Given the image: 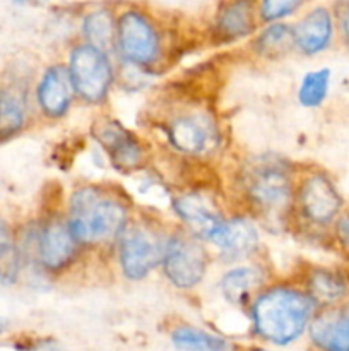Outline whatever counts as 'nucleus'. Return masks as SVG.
<instances>
[{"instance_id": "obj_4", "label": "nucleus", "mask_w": 349, "mask_h": 351, "mask_svg": "<svg viewBox=\"0 0 349 351\" xmlns=\"http://www.w3.org/2000/svg\"><path fill=\"white\" fill-rule=\"evenodd\" d=\"M16 233L24 269L31 266L43 276H64L84 254L68 228L64 209H48L34 221L16 226Z\"/></svg>"}, {"instance_id": "obj_6", "label": "nucleus", "mask_w": 349, "mask_h": 351, "mask_svg": "<svg viewBox=\"0 0 349 351\" xmlns=\"http://www.w3.org/2000/svg\"><path fill=\"white\" fill-rule=\"evenodd\" d=\"M166 146L177 156L202 161L216 154L221 146V129L209 110L198 106L173 108L161 120Z\"/></svg>"}, {"instance_id": "obj_19", "label": "nucleus", "mask_w": 349, "mask_h": 351, "mask_svg": "<svg viewBox=\"0 0 349 351\" xmlns=\"http://www.w3.org/2000/svg\"><path fill=\"white\" fill-rule=\"evenodd\" d=\"M300 285L317 304L318 311L348 302L346 298L349 297V278L339 269L313 266L305 271Z\"/></svg>"}, {"instance_id": "obj_24", "label": "nucleus", "mask_w": 349, "mask_h": 351, "mask_svg": "<svg viewBox=\"0 0 349 351\" xmlns=\"http://www.w3.org/2000/svg\"><path fill=\"white\" fill-rule=\"evenodd\" d=\"M24 271L16 226L0 211V287H14Z\"/></svg>"}, {"instance_id": "obj_16", "label": "nucleus", "mask_w": 349, "mask_h": 351, "mask_svg": "<svg viewBox=\"0 0 349 351\" xmlns=\"http://www.w3.org/2000/svg\"><path fill=\"white\" fill-rule=\"evenodd\" d=\"M315 351H349V304L320 308L307 331Z\"/></svg>"}, {"instance_id": "obj_8", "label": "nucleus", "mask_w": 349, "mask_h": 351, "mask_svg": "<svg viewBox=\"0 0 349 351\" xmlns=\"http://www.w3.org/2000/svg\"><path fill=\"white\" fill-rule=\"evenodd\" d=\"M65 64L79 101L88 106H101L108 101L116 82L112 55L81 41L70 48Z\"/></svg>"}, {"instance_id": "obj_1", "label": "nucleus", "mask_w": 349, "mask_h": 351, "mask_svg": "<svg viewBox=\"0 0 349 351\" xmlns=\"http://www.w3.org/2000/svg\"><path fill=\"white\" fill-rule=\"evenodd\" d=\"M298 170L274 154L253 156L236 171L235 187L240 211L269 230H284L293 223Z\"/></svg>"}, {"instance_id": "obj_23", "label": "nucleus", "mask_w": 349, "mask_h": 351, "mask_svg": "<svg viewBox=\"0 0 349 351\" xmlns=\"http://www.w3.org/2000/svg\"><path fill=\"white\" fill-rule=\"evenodd\" d=\"M84 43L92 45L106 53H115L116 40V16L112 9L98 7L84 16L81 24Z\"/></svg>"}, {"instance_id": "obj_30", "label": "nucleus", "mask_w": 349, "mask_h": 351, "mask_svg": "<svg viewBox=\"0 0 349 351\" xmlns=\"http://www.w3.org/2000/svg\"><path fill=\"white\" fill-rule=\"evenodd\" d=\"M240 351H272V350L266 348V346L262 345H250V346H245V348H240Z\"/></svg>"}, {"instance_id": "obj_14", "label": "nucleus", "mask_w": 349, "mask_h": 351, "mask_svg": "<svg viewBox=\"0 0 349 351\" xmlns=\"http://www.w3.org/2000/svg\"><path fill=\"white\" fill-rule=\"evenodd\" d=\"M209 243L216 247L224 263H245L255 256L260 247L259 223L242 211L228 215Z\"/></svg>"}, {"instance_id": "obj_22", "label": "nucleus", "mask_w": 349, "mask_h": 351, "mask_svg": "<svg viewBox=\"0 0 349 351\" xmlns=\"http://www.w3.org/2000/svg\"><path fill=\"white\" fill-rule=\"evenodd\" d=\"M253 53L263 60H279L294 51L293 26L286 23H270L255 33L252 40Z\"/></svg>"}, {"instance_id": "obj_26", "label": "nucleus", "mask_w": 349, "mask_h": 351, "mask_svg": "<svg viewBox=\"0 0 349 351\" xmlns=\"http://www.w3.org/2000/svg\"><path fill=\"white\" fill-rule=\"evenodd\" d=\"M307 3V0H260L259 17L262 23H281Z\"/></svg>"}, {"instance_id": "obj_3", "label": "nucleus", "mask_w": 349, "mask_h": 351, "mask_svg": "<svg viewBox=\"0 0 349 351\" xmlns=\"http://www.w3.org/2000/svg\"><path fill=\"white\" fill-rule=\"evenodd\" d=\"M246 308L253 336L272 346L298 341L318 312L303 287L291 281L267 283Z\"/></svg>"}, {"instance_id": "obj_29", "label": "nucleus", "mask_w": 349, "mask_h": 351, "mask_svg": "<svg viewBox=\"0 0 349 351\" xmlns=\"http://www.w3.org/2000/svg\"><path fill=\"white\" fill-rule=\"evenodd\" d=\"M9 329H10V321L7 317H2V315H0V335L7 332Z\"/></svg>"}, {"instance_id": "obj_9", "label": "nucleus", "mask_w": 349, "mask_h": 351, "mask_svg": "<svg viewBox=\"0 0 349 351\" xmlns=\"http://www.w3.org/2000/svg\"><path fill=\"white\" fill-rule=\"evenodd\" d=\"M342 213V197L327 173L307 170L298 173L294 189L293 221L322 230L335 225Z\"/></svg>"}, {"instance_id": "obj_5", "label": "nucleus", "mask_w": 349, "mask_h": 351, "mask_svg": "<svg viewBox=\"0 0 349 351\" xmlns=\"http://www.w3.org/2000/svg\"><path fill=\"white\" fill-rule=\"evenodd\" d=\"M171 230L149 213H133L113 249L120 274L135 283L159 269Z\"/></svg>"}, {"instance_id": "obj_12", "label": "nucleus", "mask_w": 349, "mask_h": 351, "mask_svg": "<svg viewBox=\"0 0 349 351\" xmlns=\"http://www.w3.org/2000/svg\"><path fill=\"white\" fill-rule=\"evenodd\" d=\"M170 208L177 216L180 228L205 243L211 242L214 233L228 216L214 195L202 189H187L177 192L171 195Z\"/></svg>"}, {"instance_id": "obj_2", "label": "nucleus", "mask_w": 349, "mask_h": 351, "mask_svg": "<svg viewBox=\"0 0 349 351\" xmlns=\"http://www.w3.org/2000/svg\"><path fill=\"white\" fill-rule=\"evenodd\" d=\"M65 218L82 252H113L120 233L133 215V204L122 189L82 184L65 202Z\"/></svg>"}, {"instance_id": "obj_28", "label": "nucleus", "mask_w": 349, "mask_h": 351, "mask_svg": "<svg viewBox=\"0 0 349 351\" xmlns=\"http://www.w3.org/2000/svg\"><path fill=\"white\" fill-rule=\"evenodd\" d=\"M335 26H337L339 38H341L342 45L349 50V0L342 2L335 10Z\"/></svg>"}, {"instance_id": "obj_21", "label": "nucleus", "mask_w": 349, "mask_h": 351, "mask_svg": "<svg viewBox=\"0 0 349 351\" xmlns=\"http://www.w3.org/2000/svg\"><path fill=\"white\" fill-rule=\"evenodd\" d=\"M174 351H240L231 339L194 324H178L170 331Z\"/></svg>"}, {"instance_id": "obj_11", "label": "nucleus", "mask_w": 349, "mask_h": 351, "mask_svg": "<svg viewBox=\"0 0 349 351\" xmlns=\"http://www.w3.org/2000/svg\"><path fill=\"white\" fill-rule=\"evenodd\" d=\"M91 136L105 151L109 165L122 175H137L147 170L151 151L146 141L122 122L112 117H101L91 125Z\"/></svg>"}, {"instance_id": "obj_10", "label": "nucleus", "mask_w": 349, "mask_h": 351, "mask_svg": "<svg viewBox=\"0 0 349 351\" xmlns=\"http://www.w3.org/2000/svg\"><path fill=\"white\" fill-rule=\"evenodd\" d=\"M211 254L202 240L195 239L180 226L171 230L161 273L168 283L180 291L195 290L207 276Z\"/></svg>"}, {"instance_id": "obj_25", "label": "nucleus", "mask_w": 349, "mask_h": 351, "mask_svg": "<svg viewBox=\"0 0 349 351\" xmlns=\"http://www.w3.org/2000/svg\"><path fill=\"white\" fill-rule=\"evenodd\" d=\"M332 72L331 69L322 67L315 71H308L300 79V84L296 89V99L303 108L315 110L320 108L327 99L331 91Z\"/></svg>"}, {"instance_id": "obj_7", "label": "nucleus", "mask_w": 349, "mask_h": 351, "mask_svg": "<svg viewBox=\"0 0 349 351\" xmlns=\"http://www.w3.org/2000/svg\"><path fill=\"white\" fill-rule=\"evenodd\" d=\"M115 53L123 65L154 72L164 57L157 24L144 10L125 9L116 16Z\"/></svg>"}, {"instance_id": "obj_27", "label": "nucleus", "mask_w": 349, "mask_h": 351, "mask_svg": "<svg viewBox=\"0 0 349 351\" xmlns=\"http://www.w3.org/2000/svg\"><path fill=\"white\" fill-rule=\"evenodd\" d=\"M16 351H65L53 338H26L16 343Z\"/></svg>"}, {"instance_id": "obj_15", "label": "nucleus", "mask_w": 349, "mask_h": 351, "mask_svg": "<svg viewBox=\"0 0 349 351\" xmlns=\"http://www.w3.org/2000/svg\"><path fill=\"white\" fill-rule=\"evenodd\" d=\"M33 91L16 75L0 77V144L26 132L33 119Z\"/></svg>"}, {"instance_id": "obj_17", "label": "nucleus", "mask_w": 349, "mask_h": 351, "mask_svg": "<svg viewBox=\"0 0 349 351\" xmlns=\"http://www.w3.org/2000/svg\"><path fill=\"white\" fill-rule=\"evenodd\" d=\"M257 0H228L214 17V38L221 43H236L257 33L259 24Z\"/></svg>"}, {"instance_id": "obj_20", "label": "nucleus", "mask_w": 349, "mask_h": 351, "mask_svg": "<svg viewBox=\"0 0 349 351\" xmlns=\"http://www.w3.org/2000/svg\"><path fill=\"white\" fill-rule=\"evenodd\" d=\"M266 273L257 264H236L229 267L219 281V290L228 304L248 307L257 293L266 287Z\"/></svg>"}, {"instance_id": "obj_18", "label": "nucleus", "mask_w": 349, "mask_h": 351, "mask_svg": "<svg viewBox=\"0 0 349 351\" xmlns=\"http://www.w3.org/2000/svg\"><path fill=\"white\" fill-rule=\"evenodd\" d=\"M334 33V14L327 7H315L293 26L294 50L305 57H315L331 47Z\"/></svg>"}, {"instance_id": "obj_13", "label": "nucleus", "mask_w": 349, "mask_h": 351, "mask_svg": "<svg viewBox=\"0 0 349 351\" xmlns=\"http://www.w3.org/2000/svg\"><path fill=\"white\" fill-rule=\"evenodd\" d=\"M75 99L67 64L53 62L47 65L34 82V112L48 122H57L68 115Z\"/></svg>"}]
</instances>
